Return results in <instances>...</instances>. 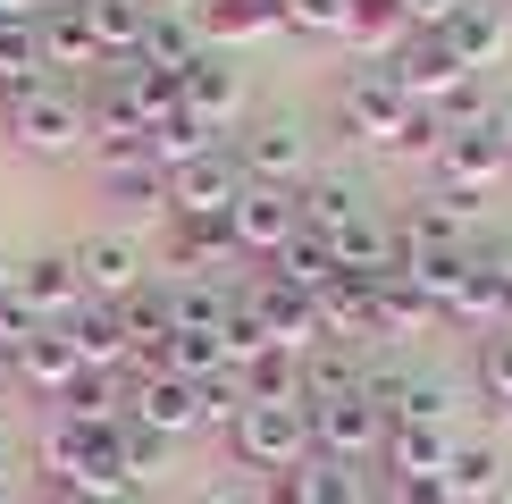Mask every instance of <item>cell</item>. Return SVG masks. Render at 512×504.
Instances as JSON below:
<instances>
[{"label":"cell","instance_id":"1","mask_svg":"<svg viewBox=\"0 0 512 504\" xmlns=\"http://www.w3.org/2000/svg\"><path fill=\"white\" fill-rule=\"evenodd\" d=\"M0 126H9V143L34 152V160H76L84 143H93V110H84L76 93H59V84H34V93L0 101Z\"/></svg>","mask_w":512,"mask_h":504},{"label":"cell","instance_id":"2","mask_svg":"<svg viewBox=\"0 0 512 504\" xmlns=\"http://www.w3.org/2000/svg\"><path fill=\"white\" fill-rule=\"evenodd\" d=\"M227 446H236V462H252V471L294 479L311 462V412L303 404H244L236 429H227Z\"/></svg>","mask_w":512,"mask_h":504},{"label":"cell","instance_id":"3","mask_svg":"<svg viewBox=\"0 0 512 504\" xmlns=\"http://www.w3.org/2000/svg\"><path fill=\"white\" fill-rule=\"evenodd\" d=\"M311 412V454H328V462H370V454H387V412L370 404V395H319Z\"/></svg>","mask_w":512,"mask_h":504},{"label":"cell","instance_id":"4","mask_svg":"<svg viewBox=\"0 0 512 504\" xmlns=\"http://www.w3.org/2000/svg\"><path fill=\"white\" fill-rule=\"evenodd\" d=\"M236 168L244 185H277V194H303L311 185V135L294 118H261L252 135L236 143Z\"/></svg>","mask_w":512,"mask_h":504},{"label":"cell","instance_id":"5","mask_svg":"<svg viewBox=\"0 0 512 504\" xmlns=\"http://www.w3.org/2000/svg\"><path fill=\"white\" fill-rule=\"evenodd\" d=\"M412 101L395 93V76L387 68H353L345 84H336V126H345L353 143H370V152H395V126Z\"/></svg>","mask_w":512,"mask_h":504},{"label":"cell","instance_id":"6","mask_svg":"<svg viewBox=\"0 0 512 504\" xmlns=\"http://www.w3.org/2000/svg\"><path fill=\"white\" fill-rule=\"evenodd\" d=\"M387 76H395V93H403V101L437 110V101L454 93V84L471 76V68L454 59V42H445V34H403L395 51H387Z\"/></svg>","mask_w":512,"mask_h":504},{"label":"cell","instance_id":"7","mask_svg":"<svg viewBox=\"0 0 512 504\" xmlns=\"http://www.w3.org/2000/svg\"><path fill=\"white\" fill-rule=\"evenodd\" d=\"M244 194V168L236 152H202L185 168H168V219H227Z\"/></svg>","mask_w":512,"mask_h":504},{"label":"cell","instance_id":"8","mask_svg":"<svg viewBox=\"0 0 512 504\" xmlns=\"http://www.w3.org/2000/svg\"><path fill=\"white\" fill-rule=\"evenodd\" d=\"M126 420L177 446V437H194V429H202V387H194V378H168V370L126 378Z\"/></svg>","mask_w":512,"mask_h":504},{"label":"cell","instance_id":"9","mask_svg":"<svg viewBox=\"0 0 512 504\" xmlns=\"http://www.w3.org/2000/svg\"><path fill=\"white\" fill-rule=\"evenodd\" d=\"M303 227V210L294 194H277V185H244L236 210H227V236H236V261H277V244Z\"/></svg>","mask_w":512,"mask_h":504},{"label":"cell","instance_id":"10","mask_svg":"<svg viewBox=\"0 0 512 504\" xmlns=\"http://www.w3.org/2000/svg\"><path fill=\"white\" fill-rule=\"evenodd\" d=\"M76 278H84V303H135L143 294V261H135V236H118V227H101V236L76 244Z\"/></svg>","mask_w":512,"mask_h":504},{"label":"cell","instance_id":"11","mask_svg":"<svg viewBox=\"0 0 512 504\" xmlns=\"http://www.w3.org/2000/svg\"><path fill=\"white\" fill-rule=\"evenodd\" d=\"M244 294H252V311H261V336H269V345L319 353V303H311V294H294L286 278H269V269H261Z\"/></svg>","mask_w":512,"mask_h":504},{"label":"cell","instance_id":"12","mask_svg":"<svg viewBox=\"0 0 512 504\" xmlns=\"http://www.w3.org/2000/svg\"><path fill=\"white\" fill-rule=\"evenodd\" d=\"M437 177H445V194L487 202V194L512 177V160H504V143L479 126V135H445V143H437Z\"/></svg>","mask_w":512,"mask_h":504},{"label":"cell","instance_id":"13","mask_svg":"<svg viewBox=\"0 0 512 504\" xmlns=\"http://www.w3.org/2000/svg\"><path fill=\"white\" fill-rule=\"evenodd\" d=\"M17 303H26L42 328H59V320H68V311L84 303L76 252H34V261H17Z\"/></svg>","mask_w":512,"mask_h":504},{"label":"cell","instance_id":"14","mask_svg":"<svg viewBox=\"0 0 512 504\" xmlns=\"http://www.w3.org/2000/svg\"><path fill=\"white\" fill-rule=\"evenodd\" d=\"M328 252H336V269H345V278H361V286L403 278V244H395V227L378 219V210H361L353 227H336V236H328Z\"/></svg>","mask_w":512,"mask_h":504},{"label":"cell","instance_id":"15","mask_svg":"<svg viewBox=\"0 0 512 504\" xmlns=\"http://www.w3.org/2000/svg\"><path fill=\"white\" fill-rule=\"evenodd\" d=\"M101 194L118 202L126 227H160L168 219V168H152V160H101Z\"/></svg>","mask_w":512,"mask_h":504},{"label":"cell","instance_id":"16","mask_svg":"<svg viewBox=\"0 0 512 504\" xmlns=\"http://www.w3.org/2000/svg\"><path fill=\"white\" fill-rule=\"evenodd\" d=\"M445 42H454V59L471 76H487V68H504V59H512V17L496 9V0H462V17L445 26Z\"/></svg>","mask_w":512,"mask_h":504},{"label":"cell","instance_id":"17","mask_svg":"<svg viewBox=\"0 0 512 504\" xmlns=\"http://www.w3.org/2000/svg\"><path fill=\"white\" fill-rule=\"evenodd\" d=\"M319 345H378V286L361 278H336L328 294H319Z\"/></svg>","mask_w":512,"mask_h":504},{"label":"cell","instance_id":"18","mask_svg":"<svg viewBox=\"0 0 512 504\" xmlns=\"http://www.w3.org/2000/svg\"><path fill=\"white\" fill-rule=\"evenodd\" d=\"M185 110H194V118L210 126V135H227V126L244 118V76L227 68L219 51H202L194 68H185Z\"/></svg>","mask_w":512,"mask_h":504},{"label":"cell","instance_id":"19","mask_svg":"<svg viewBox=\"0 0 512 504\" xmlns=\"http://www.w3.org/2000/svg\"><path fill=\"white\" fill-rule=\"evenodd\" d=\"M445 320H462V328H479V336L512 328V286L496 278V261H487V252H471V269H462V286H454V303H445Z\"/></svg>","mask_w":512,"mask_h":504},{"label":"cell","instance_id":"20","mask_svg":"<svg viewBox=\"0 0 512 504\" xmlns=\"http://www.w3.org/2000/svg\"><path fill=\"white\" fill-rule=\"evenodd\" d=\"M512 454L496 446V437H454V462H445V488H454V504H487L512 488Z\"/></svg>","mask_w":512,"mask_h":504},{"label":"cell","instance_id":"21","mask_svg":"<svg viewBox=\"0 0 512 504\" xmlns=\"http://www.w3.org/2000/svg\"><path fill=\"white\" fill-rule=\"evenodd\" d=\"M59 336L76 345V362H84V370L126 378V328H118V311H110V303H76L68 320H59Z\"/></svg>","mask_w":512,"mask_h":504},{"label":"cell","instance_id":"22","mask_svg":"<svg viewBox=\"0 0 512 504\" xmlns=\"http://www.w3.org/2000/svg\"><path fill=\"white\" fill-rule=\"evenodd\" d=\"M34 34H42V59H51V68H101V34H93V17H84V0H51Z\"/></svg>","mask_w":512,"mask_h":504},{"label":"cell","instance_id":"23","mask_svg":"<svg viewBox=\"0 0 512 504\" xmlns=\"http://www.w3.org/2000/svg\"><path fill=\"white\" fill-rule=\"evenodd\" d=\"M168 261H177V278L236 269V236H227V219H168Z\"/></svg>","mask_w":512,"mask_h":504},{"label":"cell","instance_id":"24","mask_svg":"<svg viewBox=\"0 0 512 504\" xmlns=\"http://www.w3.org/2000/svg\"><path fill=\"white\" fill-rule=\"evenodd\" d=\"M277 504H370V488H361V471L353 462H328V454H311L294 479H277L269 488Z\"/></svg>","mask_w":512,"mask_h":504},{"label":"cell","instance_id":"25","mask_svg":"<svg viewBox=\"0 0 512 504\" xmlns=\"http://www.w3.org/2000/svg\"><path fill=\"white\" fill-rule=\"evenodd\" d=\"M236 378H244V404H303V387H311V353L269 345V353H252Z\"/></svg>","mask_w":512,"mask_h":504},{"label":"cell","instance_id":"26","mask_svg":"<svg viewBox=\"0 0 512 504\" xmlns=\"http://www.w3.org/2000/svg\"><path fill=\"white\" fill-rule=\"evenodd\" d=\"M269 278H286L294 294H328L336 278H345V269H336V252H328V236H311V227H294L286 244H277V261H269Z\"/></svg>","mask_w":512,"mask_h":504},{"label":"cell","instance_id":"27","mask_svg":"<svg viewBox=\"0 0 512 504\" xmlns=\"http://www.w3.org/2000/svg\"><path fill=\"white\" fill-rule=\"evenodd\" d=\"M437 320L445 311L412 278H378V336H387V345H420V336H437Z\"/></svg>","mask_w":512,"mask_h":504},{"label":"cell","instance_id":"28","mask_svg":"<svg viewBox=\"0 0 512 504\" xmlns=\"http://www.w3.org/2000/svg\"><path fill=\"white\" fill-rule=\"evenodd\" d=\"M9 370L26 378L34 395H51V404H59V395H68V378H76L84 362H76V345H68V336H59V328H34V336H26V353H17Z\"/></svg>","mask_w":512,"mask_h":504},{"label":"cell","instance_id":"29","mask_svg":"<svg viewBox=\"0 0 512 504\" xmlns=\"http://www.w3.org/2000/svg\"><path fill=\"white\" fill-rule=\"evenodd\" d=\"M462 429H387V471L395 479H445Z\"/></svg>","mask_w":512,"mask_h":504},{"label":"cell","instance_id":"30","mask_svg":"<svg viewBox=\"0 0 512 504\" xmlns=\"http://www.w3.org/2000/svg\"><path fill=\"white\" fill-rule=\"evenodd\" d=\"M294 210H303L311 236H336V227H353L370 202H361V185H353V177H311L303 194H294Z\"/></svg>","mask_w":512,"mask_h":504},{"label":"cell","instance_id":"31","mask_svg":"<svg viewBox=\"0 0 512 504\" xmlns=\"http://www.w3.org/2000/svg\"><path fill=\"white\" fill-rule=\"evenodd\" d=\"M84 17H93V34H101V68H110V59H143V26H152L143 0H84Z\"/></svg>","mask_w":512,"mask_h":504},{"label":"cell","instance_id":"32","mask_svg":"<svg viewBox=\"0 0 512 504\" xmlns=\"http://www.w3.org/2000/svg\"><path fill=\"white\" fill-rule=\"evenodd\" d=\"M395 244H403V261H429V252H462V219L445 202H412L395 219Z\"/></svg>","mask_w":512,"mask_h":504},{"label":"cell","instance_id":"33","mask_svg":"<svg viewBox=\"0 0 512 504\" xmlns=\"http://www.w3.org/2000/svg\"><path fill=\"white\" fill-rule=\"evenodd\" d=\"M59 412L84 420V429H110V420H126V387H118L110 370H76L68 395H59Z\"/></svg>","mask_w":512,"mask_h":504},{"label":"cell","instance_id":"34","mask_svg":"<svg viewBox=\"0 0 512 504\" xmlns=\"http://www.w3.org/2000/svg\"><path fill=\"white\" fill-rule=\"evenodd\" d=\"M202 51H210V42H202V26H194V17H152V26H143V68L185 76Z\"/></svg>","mask_w":512,"mask_h":504},{"label":"cell","instance_id":"35","mask_svg":"<svg viewBox=\"0 0 512 504\" xmlns=\"http://www.w3.org/2000/svg\"><path fill=\"white\" fill-rule=\"evenodd\" d=\"M202 152H219V135H210L194 110L152 118V168H185V160H202Z\"/></svg>","mask_w":512,"mask_h":504},{"label":"cell","instance_id":"36","mask_svg":"<svg viewBox=\"0 0 512 504\" xmlns=\"http://www.w3.org/2000/svg\"><path fill=\"white\" fill-rule=\"evenodd\" d=\"M42 68H51V59H42V34L34 26H0V93H34V84H51V76H42Z\"/></svg>","mask_w":512,"mask_h":504},{"label":"cell","instance_id":"37","mask_svg":"<svg viewBox=\"0 0 512 504\" xmlns=\"http://www.w3.org/2000/svg\"><path fill=\"white\" fill-rule=\"evenodd\" d=\"M194 26H202V42H252L277 26V0H210Z\"/></svg>","mask_w":512,"mask_h":504},{"label":"cell","instance_id":"38","mask_svg":"<svg viewBox=\"0 0 512 504\" xmlns=\"http://www.w3.org/2000/svg\"><path fill=\"white\" fill-rule=\"evenodd\" d=\"M403 34H412V26L395 17V0H353V17H345V42H353L361 59H387Z\"/></svg>","mask_w":512,"mask_h":504},{"label":"cell","instance_id":"39","mask_svg":"<svg viewBox=\"0 0 512 504\" xmlns=\"http://www.w3.org/2000/svg\"><path fill=\"white\" fill-rule=\"evenodd\" d=\"M84 454H93V429L59 412L51 429H42V471H51V488H59V479H84Z\"/></svg>","mask_w":512,"mask_h":504},{"label":"cell","instance_id":"40","mask_svg":"<svg viewBox=\"0 0 512 504\" xmlns=\"http://www.w3.org/2000/svg\"><path fill=\"white\" fill-rule=\"evenodd\" d=\"M219 353H227V370H244L252 353H269V336H261V311H252V294H244V286L227 294V320H219Z\"/></svg>","mask_w":512,"mask_h":504},{"label":"cell","instance_id":"41","mask_svg":"<svg viewBox=\"0 0 512 504\" xmlns=\"http://www.w3.org/2000/svg\"><path fill=\"white\" fill-rule=\"evenodd\" d=\"M345 17H353V0H277V26L311 34V42H345Z\"/></svg>","mask_w":512,"mask_h":504},{"label":"cell","instance_id":"42","mask_svg":"<svg viewBox=\"0 0 512 504\" xmlns=\"http://www.w3.org/2000/svg\"><path fill=\"white\" fill-rule=\"evenodd\" d=\"M487 118H496V93H487V76H462L454 93L437 101V126H445V135H479Z\"/></svg>","mask_w":512,"mask_h":504},{"label":"cell","instance_id":"43","mask_svg":"<svg viewBox=\"0 0 512 504\" xmlns=\"http://www.w3.org/2000/svg\"><path fill=\"white\" fill-rule=\"evenodd\" d=\"M168 311H177V328H219V320H227V286L177 278V286H168Z\"/></svg>","mask_w":512,"mask_h":504},{"label":"cell","instance_id":"44","mask_svg":"<svg viewBox=\"0 0 512 504\" xmlns=\"http://www.w3.org/2000/svg\"><path fill=\"white\" fill-rule=\"evenodd\" d=\"M462 269H471V252H429V261H403V278L445 311V303H454V286H462Z\"/></svg>","mask_w":512,"mask_h":504},{"label":"cell","instance_id":"45","mask_svg":"<svg viewBox=\"0 0 512 504\" xmlns=\"http://www.w3.org/2000/svg\"><path fill=\"white\" fill-rule=\"evenodd\" d=\"M319 395H361V370H353L345 345H319V353H311V387H303V404H319Z\"/></svg>","mask_w":512,"mask_h":504},{"label":"cell","instance_id":"46","mask_svg":"<svg viewBox=\"0 0 512 504\" xmlns=\"http://www.w3.org/2000/svg\"><path fill=\"white\" fill-rule=\"evenodd\" d=\"M479 395H487V404H504V412H512V328L479 336Z\"/></svg>","mask_w":512,"mask_h":504},{"label":"cell","instance_id":"47","mask_svg":"<svg viewBox=\"0 0 512 504\" xmlns=\"http://www.w3.org/2000/svg\"><path fill=\"white\" fill-rule=\"evenodd\" d=\"M118 446H126V479H135V488H143V479H160V471H168V437L135 429V420L118 429Z\"/></svg>","mask_w":512,"mask_h":504},{"label":"cell","instance_id":"48","mask_svg":"<svg viewBox=\"0 0 512 504\" xmlns=\"http://www.w3.org/2000/svg\"><path fill=\"white\" fill-rule=\"evenodd\" d=\"M236 412H244V378L236 370L202 378V429H236Z\"/></svg>","mask_w":512,"mask_h":504},{"label":"cell","instance_id":"49","mask_svg":"<svg viewBox=\"0 0 512 504\" xmlns=\"http://www.w3.org/2000/svg\"><path fill=\"white\" fill-rule=\"evenodd\" d=\"M437 143H445V126H437V110H420V101H412V110H403V126H395V152H429L437 160Z\"/></svg>","mask_w":512,"mask_h":504},{"label":"cell","instance_id":"50","mask_svg":"<svg viewBox=\"0 0 512 504\" xmlns=\"http://www.w3.org/2000/svg\"><path fill=\"white\" fill-rule=\"evenodd\" d=\"M395 17H403L412 34H445V26L462 17V0H395Z\"/></svg>","mask_w":512,"mask_h":504},{"label":"cell","instance_id":"51","mask_svg":"<svg viewBox=\"0 0 512 504\" xmlns=\"http://www.w3.org/2000/svg\"><path fill=\"white\" fill-rule=\"evenodd\" d=\"M387 504H454L445 479H387Z\"/></svg>","mask_w":512,"mask_h":504},{"label":"cell","instance_id":"52","mask_svg":"<svg viewBox=\"0 0 512 504\" xmlns=\"http://www.w3.org/2000/svg\"><path fill=\"white\" fill-rule=\"evenodd\" d=\"M51 504H126V496H101V488H84V479H59Z\"/></svg>","mask_w":512,"mask_h":504},{"label":"cell","instance_id":"53","mask_svg":"<svg viewBox=\"0 0 512 504\" xmlns=\"http://www.w3.org/2000/svg\"><path fill=\"white\" fill-rule=\"evenodd\" d=\"M42 9L51 0H0V26H42Z\"/></svg>","mask_w":512,"mask_h":504},{"label":"cell","instance_id":"54","mask_svg":"<svg viewBox=\"0 0 512 504\" xmlns=\"http://www.w3.org/2000/svg\"><path fill=\"white\" fill-rule=\"evenodd\" d=\"M487 135H496V143H504V160H512V93L496 101V118H487Z\"/></svg>","mask_w":512,"mask_h":504},{"label":"cell","instance_id":"55","mask_svg":"<svg viewBox=\"0 0 512 504\" xmlns=\"http://www.w3.org/2000/svg\"><path fill=\"white\" fill-rule=\"evenodd\" d=\"M143 9H152V17H202L210 0H143Z\"/></svg>","mask_w":512,"mask_h":504},{"label":"cell","instance_id":"56","mask_svg":"<svg viewBox=\"0 0 512 504\" xmlns=\"http://www.w3.org/2000/svg\"><path fill=\"white\" fill-rule=\"evenodd\" d=\"M185 504H244V496H236V488H194Z\"/></svg>","mask_w":512,"mask_h":504},{"label":"cell","instance_id":"57","mask_svg":"<svg viewBox=\"0 0 512 504\" xmlns=\"http://www.w3.org/2000/svg\"><path fill=\"white\" fill-rule=\"evenodd\" d=\"M17 303V261H0V311Z\"/></svg>","mask_w":512,"mask_h":504},{"label":"cell","instance_id":"58","mask_svg":"<svg viewBox=\"0 0 512 504\" xmlns=\"http://www.w3.org/2000/svg\"><path fill=\"white\" fill-rule=\"evenodd\" d=\"M487 261H496V278L512 286V244H496V252H487Z\"/></svg>","mask_w":512,"mask_h":504},{"label":"cell","instance_id":"59","mask_svg":"<svg viewBox=\"0 0 512 504\" xmlns=\"http://www.w3.org/2000/svg\"><path fill=\"white\" fill-rule=\"evenodd\" d=\"M0 496H9V446H0Z\"/></svg>","mask_w":512,"mask_h":504},{"label":"cell","instance_id":"60","mask_svg":"<svg viewBox=\"0 0 512 504\" xmlns=\"http://www.w3.org/2000/svg\"><path fill=\"white\" fill-rule=\"evenodd\" d=\"M0 387H9V353H0Z\"/></svg>","mask_w":512,"mask_h":504},{"label":"cell","instance_id":"61","mask_svg":"<svg viewBox=\"0 0 512 504\" xmlns=\"http://www.w3.org/2000/svg\"><path fill=\"white\" fill-rule=\"evenodd\" d=\"M487 504H512V488H504V496H487Z\"/></svg>","mask_w":512,"mask_h":504},{"label":"cell","instance_id":"62","mask_svg":"<svg viewBox=\"0 0 512 504\" xmlns=\"http://www.w3.org/2000/svg\"><path fill=\"white\" fill-rule=\"evenodd\" d=\"M0 504H9V496H0Z\"/></svg>","mask_w":512,"mask_h":504},{"label":"cell","instance_id":"63","mask_svg":"<svg viewBox=\"0 0 512 504\" xmlns=\"http://www.w3.org/2000/svg\"><path fill=\"white\" fill-rule=\"evenodd\" d=\"M496 9H504V0H496Z\"/></svg>","mask_w":512,"mask_h":504}]
</instances>
